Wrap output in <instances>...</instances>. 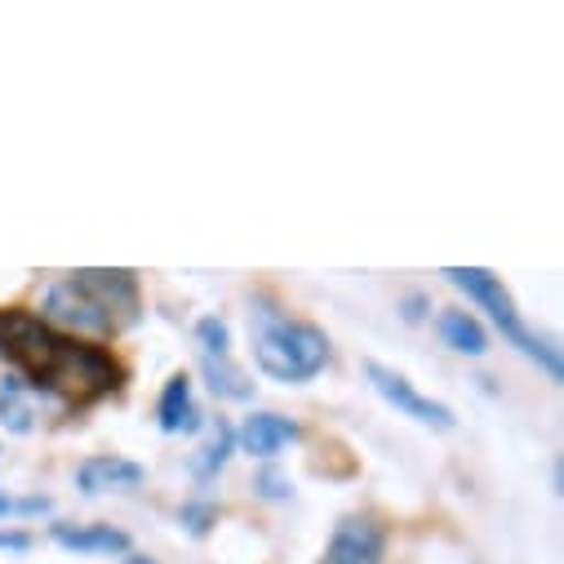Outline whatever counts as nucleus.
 Listing matches in <instances>:
<instances>
[{"label":"nucleus","mask_w":564,"mask_h":564,"mask_svg":"<svg viewBox=\"0 0 564 564\" xmlns=\"http://www.w3.org/2000/svg\"><path fill=\"white\" fill-rule=\"evenodd\" d=\"M196 343H200V356H231V329L223 316H200L196 321Z\"/></svg>","instance_id":"nucleus-15"},{"label":"nucleus","mask_w":564,"mask_h":564,"mask_svg":"<svg viewBox=\"0 0 564 564\" xmlns=\"http://www.w3.org/2000/svg\"><path fill=\"white\" fill-rule=\"evenodd\" d=\"M445 280H449L454 290L467 294V303H476L480 312H489V321L498 325V334H502L520 356H529L551 382L564 378V369H560V351H555L546 338H538V334L520 321L516 299H511V290L502 285V275H494L489 267H445Z\"/></svg>","instance_id":"nucleus-4"},{"label":"nucleus","mask_w":564,"mask_h":564,"mask_svg":"<svg viewBox=\"0 0 564 564\" xmlns=\"http://www.w3.org/2000/svg\"><path fill=\"white\" fill-rule=\"evenodd\" d=\"M249 338H253L258 369L275 382H312L329 365V334L321 325L294 321L267 303H253Z\"/></svg>","instance_id":"nucleus-3"},{"label":"nucleus","mask_w":564,"mask_h":564,"mask_svg":"<svg viewBox=\"0 0 564 564\" xmlns=\"http://www.w3.org/2000/svg\"><path fill=\"white\" fill-rule=\"evenodd\" d=\"M200 373L218 400H253V382L231 356H200Z\"/></svg>","instance_id":"nucleus-13"},{"label":"nucleus","mask_w":564,"mask_h":564,"mask_svg":"<svg viewBox=\"0 0 564 564\" xmlns=\"http://www.w3.org/2000/svg\"><path fill=\"white\" fill-rule=\"evenodd\" d=\"M178 524H183L192 538H205V533L218 524V507H214L209 498H192V502L178 507Z\"/></svg>","instance_id":"nucleus-16"},{"label":"nucleus","mask_w":564,"mask_h":564,"mask_svg":"<svg viewBox=\"0 0 564 564\" xmlns=\"http://www.w3.org/2000/svg\"><path fill=\"white\" fill-rule=\"evenodd\" d=\"M0 356L67 404L102 400L120 382V369L102 347L76 343L23 307L0 312Z\"/></svg>","instance_id":"nucleus-1"},{"label":"nucleus","mask_w":564,"mask_h":564,"mask_svg":"<svg viewBox=\"0 0 564 564\" xmlns=\"http://www.w3.org/2000/svg\"><path fill=\"white\" fill-rule=\"evenodd\" d=\"M143 312L138 299V280L133 271L116 267H89V271H72L63 280H54L45 294V312L41 321L50 329H72V334H89V338H111L120 329H129Z\"/></svg>","instance_id":"nucleus-2"},{"label":"nucleus","mask_w":564,"mask_h":564,"mask_svg":"<svg viewBox=\"0 0 564 564\" xmlns=\"http://www.w3.org/2000/svg\"><path fill=\"white\" fill-rule=\"evenodd\" d=\"M63 551H85V555H129V533L111 524H54L50 529Z\"/></svg>","instance_id":"nucleus-10"},{"label":"nucleus","mask_w":564,"mask_h":564,"mask_svg":"<svg viewBox=\"0 0 564 564\" xmlns=\"http://www.w3.org/2000/svg\"><path fill=\"white\" fill-rule=\"evenodd\" d=\"M436 329H441L445 347H454L458 356H485V351H489L485 325H480L471 312H463V307H445V312L436 316Z\"/></svg>","instance_id":"nucleus-11"},{"label":"nucleus","mask_w":564,"mask_h":564,"mask_svg":"<svg viewBox=\"0 0 564 564\" xmlns=\"http://www.w3.org/2000/svg\"><path fill=\"white\" fill-rule=\"evenodd\" d=\"M0 422H6L10 432H19V436H28L32 432V409H28V400H23V378H0Z\"/></svg>","instance_id":"nucleus-14"},{"label":"nucleus","mask_w":564,"mask_h":564,"mask_svg":"<svg viewBox=\"0 0 564 564\" xmlns=\"http://www.w3.org/2000/svg\"><path fill=\"white\" fill-rule=\"evenodd\" d=\"M382 555H387V533H382V524H378L373 516H347V520L334 529V538H329L321 564H382Z\"/></svg>","instance_id":"nucleus-6"},{"label":"nucleus","mask_w":564,"mask_h":564,"mask_svg":"<svg viewBox=\"0 0 564 564\" xmlns=\"http://www.w3.org/2000/svg\"><path fill=\"white\" fill-rule=\"evenodd\" d=\"M156 417H161V432L165 436H192L200 432V409H196V395H192V378L187 373H174L161 391V404H156Z\"/></svg>","instance_id":"nucleus-9"},{"label":"nucleus","mask_w":564,"mask_h":564,"mask_svg":"<svg viewBox=\"0 0 564 564\" xmlns=\"http://www.w3.org/2000/svg\"><path fill=\"white\" fill-rule=\"evenodd\" d=\"M143 480H148V471L138 467V463H129V458H120V454H94V458H85V463L76 467V489L89 494V498H98V494H120V489H138Z\"/></svg>","instance_id":"nucleus-7"},{"label":"nucleus","mask_w":564,"mask_h":564,"mask_svg":"<svg viewBox=\"0 0 564 564\" xmlns=\"http://www.w3.org/2000/svg\"><path fill=\"white\" fill-rule=\"evenodd\" d=\"M231 449H236V427L227 417H214V427H209V441L196 449V458H192V476L200 480V485H209L223 467H227V458H231Z\"/></svg>","instance_id":"nucleus-12"},{"label":"nucleus","mask_w":564,"mask_h":564,"mask_svg":"<svg viewBox=\"0 0 564 564\" xmlns=\"http://www.w3.org/2000/svg\"><path fill=\"white\" fill-rule=\"evenodd\" d=\"M365 378H369V387H373L391 409H400L404 417L422 422V427H436V432H454V422H458L454 409L441 404V400H432V395H422L404 373H395V369L369 360V365H365Z\"/></svg>","instance_id":"nucleus-5"},{"label":"nucleus","mask_w":564,"mask_h":564,"mask_svg":"<svg viewBox=\"0 0 564 564\" xmlns=\"http://www.w3.org/2000/svg\"><path fill=\"white\" fill-rule=\"evenodd\" d=\"M50 498H19V516H45Z\"/></svg>","instance_id":"nucleus-19"},{"label":"nucleus","mask_w":564,"mask_h":564,"mask_svg":"<svg viewBox=\"0 0 564 564\" xmlns=\"http://www.w3.org/2000/svg\"><path fill=\"white\" fill-rule=\"evenodd\" d=\"M28 546H32V538H28L23 529H0V551H14V555H19V551H28Z\"/></svg>","instance_id":"nucleus-18"},{"label":"nucleus","mask_w":564,"mask_h":564,"mask_svg":"<svg viewBox=\"0 0 564 564\" xmlns=\"http://www.w3.org/2000/svg\"><path fill=\"white\" fill-rule=\"evenodd\" d=\"M303 432H299V422H290V417H280V413H249L245 422H240V432H236V445L249 454V458H275L280 449H290L294 441H299Z\"/></svg>","instance_id":"nucleus-8"},{"label":"nucleus","mask_w":564,"mask_h":564,"mask_svg":"<svg viewBox=\"0 0 564 564\" xmlns=\"http://www.w3.org/2000/svg\"><path fill=\"white\" fill-rule=\"evenodd\" d=\"M120 564H156V560H148V555H124Z\"/></svg>","instance_id":"nucleus-21"},{"label":"nucleus","mask_w":564,"mask_h":564,"mask_svg":"<svg viewBox=\"0 0 564 564\" xmlns=\"http://www.w3.org/2000/svg\"><path fill=\"white\" fill-rule=\"evenodd\" d=\"M253 489H258V498H267V502H285V498H290V476H280L275 467H267V471L253 476Z\"/></svg>","instance_id":"nucleus-17"},{"label":"nucleus","mask_w":564,"mask_h":564,"mask_svg":"<svg viewBox=\"0 0 564 564\" xmlns=\"http://www.w3.org/2000/svg\"><path fill=\"white\" fill-rule=\"evenodd\" d=\"M6 516H19V498H10L6 489H0V520H6Z\"/></svg>","instance_id":"nucleus-20"}]
</instances>
